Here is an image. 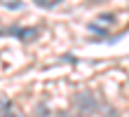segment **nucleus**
<instances>
[{
    "label": "nucleus",
    "instance_id": "nucleus-1",
    "mask_svg": "<svg viewBox=\"0 0 129 117\" xmlns=\"http://www.w3.org/2000/svg\"><path fill=\"white\" fill-rule=\"evenodd\" d=\"M73 105L78 108L80 112H85V115H89V112H96V108H99V103H96V96L92 91H78L73 96Z\"/></svg>",
    "mask_w": 129,
    "mask_h": 117
},
{
    "label": "nucleus",
    "instance_id": "nucleus-2",
    "mask_svg": "<svg viewBox=\"0 0 129 117\" xmlns=\"http://www.w3.org/2000/svg\"><path fill=\"white\" fill-rule=\"evenodd\" d=\"M5 33L7 35H14L17 40H21V42H31V40H35L38 37V30L35 26H10V28H5Z\"/></svg>",
    "mask_w": 129,
    "mask_h": 117
},
{
    "label": "nucleus",
    "instance_id": "nucleus-3",
    "mask_svg": "<svg viewBox=\"0 0 129 117\" xmlns=\"http://www.w3.org/2000/svg\"><path fill=\"white\" fill-rule=\"evenodd\" d=\"M38 7H42V10H54V7L59 5V0H35Z\"/></svg>",
    "mask_w": 129,
    "mask_h": 117
},
{
    "label": "nucleus",
    "instance_id": "nucleus-4",
    "mask_svg": "<svg viewBox=\"0 0 129 117\" xmlns=\"http://www.w3.org/2000/svg\"><path fill=\"white\" fill-rule=\"evenodd\" d=\"M0 117H26V115H24V112H19V110H12V108H10V110L0 112Z\"/></svg>",
    "mask_w": 129,
    "mask_h": 117
},
{
    "label": "nucleus",
    "instance_id": "nucleus-5",
    "mask_svg": "<svg viewBox=\"0 0 129 117\" xmlns=\"http://www.w3.org/2000/svg\"><path fill=\"white\" fill-rule=\"evenodd\" d=\"M3 7H7V10H21V3H12V0H5Z\"/></svg>",
    "mask_w": 129,
    "mask_h": 117
},
{
    "label": "nucleus",
    "instance_id": "nucleus-6",
    "mask_svg": "<svg viewBox=\"0 0 129 117\" xmlns=\"http://www.w3.org/2000/svg\"><path fill=\"white\" fill-rule=\"evenodd\" d=\"M56 117H82V115H73V112H59Z\"/></svg>",
    "mask_w": 129,
    "mask_h": 117
},
{
    "label": "nucleus",
    "instance_id": "nucleus-7",
    "mask_svg": "<svg viewBox=\"0 0 129 117\" xmlns=\"http://www.w3.org/2000/svg\"><path fill=\"white\" fill-rule=\"evenodd\" d=\"M3 33H5V28H0V35H3Z\"/></svg>",
    "mask_w": 129,
    "mask_h": 117
}]
</instances>
